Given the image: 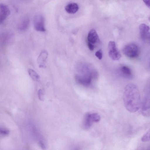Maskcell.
Masks as SVG:
<instances>
[{
    "label": "cell",
    "mask_w": 150,
    "mask_h": 150,
    "mask_svg": "<svg viewBox=\"0 0 150 150\" xmlns=\"http://www.w3.org/2000/svg\"><path fill=\"white\" fill-rule=\"evenodd\" d=\"M48 53L46 51L42 52L39 55L38 59V63L41 67H45V63L47 58Z\"/></svg>",
    "instance_id": "12"
},
{
    "label": "cell",
    "mask_w": 150,
    "mask_h": 150,
    "mask_svg": "<svg viewBox=\"0 0 150 150\" xmlns=\"http://www.w3.org/2000/svg\"><path fill=\"white\" fill-rule=\"evenodd\" d=\"M142 114L145 117L150 116V95L149 93L145 95L143 99L140 107Z\"/></svg>",
    "instance_id": "6"
},
{
    "label": "cell",
    "mask_w": 150,
    "mask_h": 150,
    "mask_svg": "<svg viewBox=\"0 0 150 150\" xmlns=\"http://www.w3.org/2000/svg\"><path fill=\"white\" fill-rule=\"evenodd\" d=\"M100 119V116L97 113H86L84 116L83 122V128L86 129H89L93 123L98 122Z\"/></svg>",
    "instance_id": "3"
},
{
    "label": "cell",
    "mask_w": 150,
    "mask_h": 150,
    "mask_svg": "<svg viewBox=\"0 0 150 150\" xmlns=\"http://www.w3.org/2000/svg\"><path fill=\"white\" fill-rule=\"evenodd\" d=\"M66 11L69 14H74L79 10V6L76 3H71L67 5L65 8Z\"/></svg>",
    "instance_id": "10"
},
{
    "label": "cell",
    "mask_w": 150,
    "mask_h": 150,
    "mask_svg": "<svg viewBox=\"0 0 150 150\" xmlns=\"http://www.w3.org/2000/svg\"><path fill=\"white\" fill-rule=\"evenodd\" d=\"M75 76L76 81L79 84L86 86H90L91 83L93 73L90 71H82Z\"/></svg>",
    "instance_id": "2"
},
{
    "label": "cell",
    "mask_w": 150,
    "mask_h": 150,
    "mask_svg": "<svg viewBox=\"0 0 150 150\" xmlns=\"http://www.w3.org/2000/svg\"><path fill=\"white\" fill-rule=\"evenodd\" d=\"M9 131L3 128H0V133L4 135H7L9 134Z\"/></svg>",
    "instance_id": "21"
},
{
    "label": "cell",
    "mask_w": 150,
    "mask_h": 150,
    "mask_svg": "<svg viewBox=\"0 0 150 150\" xmlns=\"http://www.w3.org/2000/svg\"><path fill=\"white\" fill-rule=\"evenodd\" d=\"M145 4L149 8L150 7V0H143Z\"/></svg>",
    "instance_id": "23"
},
{
    "label": "cell",
    "mask_w": 150,
    "mask_h": 150,
    "mask_svg": "<svg viewBox=\"0 0 150 150\" xmlns=\"http://www.w3.org/2000/svg\"><path fill=\"white\" fill-rule=\"evenodd\" d=\"M39 144L42 148L44 149L45 148V145H44V144H43V143L42 142H40Z\"/></svg>",
    "instance_id": "24"
},
{
    "label": "cell",
    "mask_w": 150,
    "mask_h": 150,
    "mask_svg": "<svg viewBox=\"0 0 150 150\" xmlns=\"http://www.w3.org/2000/svg\"><path fill=\"white\" fill-rule=\"evenodd\" d=\"M150 129L143 135L141 138L142 142H146L150 141Z\"/></svg>",
    "instance_id": "17"
},
{
    "label": "cell",
    "mask_w": 150,
    "mask_h": 150,
    "mask_svg": "<svg viewBox=\"0 0 150 150\" xmlns=\"http://www.w3.org/2000/svg\"><path fill=\"white\" fill-rule=\"evenodd\" d=\"M43 95L44 91L43 90L40 89L38 92V98L41 100L43 101Z\"/></svg>",
    "instance_id": "20"
},
{
    "label": "cell",
    "mask_w": 150,
    "mask_h": 150,
    "mask_svg": "<svg viewBox=\"0 0 150 150\" xmlns=\"http://www.w3.org/2000/svg\"><path fill=\"white\" fill-rule=\"evenodd\" d=\"M87 40L88 42L94 45L95 44L99 41L98 35L95 29H92L89 31L88 35Z\"/></svg>",
    "instance_id": "9"
},
{
    "label": "cell",
    "mask_w": 150,
    "mask_h": 150,
    "mask_svg": "<svg viewBox=\"0 0 150 150\" xmlns=\"http://www.w3.org/2000/svg\"><path fill=\"white\" fill-rule=\"evenodd\" d=\"M33 24L35 29L38 31L44 32L45 31L44 19L41 15L35 16L33 19Z\"/></svg>",
    "instance_id": "7"
},
{
    "label": "cell",
    "mask_w": 150,
    "mask_h": 150,
    "mask_svg": "<svg viewBox=\"0 0 150 150\" xmlns=\"http://www.w3.org/2000/svg\"><path fill=\"white\" fill-rule=\"evenodd\" d=\"M108 50L109 56L112 59L117 61L120 58L121 54L114 41H111L109 42L108 45Z\"/></svg>",
    "instance_id": "5"
},
{
    "label": "cell",
    "mask_w": 150,
    "mask_h": 150,
    "mask_svg": "<svg viewBox=\"0 0 150 150\" xmlns=\"http://www.w3.org/2000/svg\"><path fill=\"white\" fill-rule=\"evenodd\" d=\"M88 46L90 50L93 51L94 50L95 46L92 44L88 42Z\"/></svg>",
    "instance_id": "22"
},
{
    "label": "cell",
    "mask_w": 150,
    "mask_h": 150,
    "mask_svg": "<svg viewBox=\"0 0 150 150\" xmlns=\"http://www.w3.org/2000/svg\"><path fill=\"white\" fill-rule=\"evenodd\" d=\"M0 10L7 16L9 15L10 13V11L8 7L3 4H0Z\"/></svg>",
    "instance_id": "16"
},
{
    "label": "cell",
    "mask_w": 150,
    "mask_h": 150,
    "mask_svg": "<svg viewBox=\"0 0 150 150\" xmlns=\"http://www.w3.org/2000/svg\"><path fill=\"white\" fill-rule=\"evenodd\" d=\"M123 97L125 107L129 111L134 112L140 108V95L138 88L135 85L129 83L126 85Z\"/></svg>",
    "instance_id": "1"
},
{
    "label": "cell",
    "mask_w": 150,
    "mask_h": 150,
    "mask_svg": "<svg viewBox=\"0 0 150 150\" xmlns=\"http://www.w3.org/2000/svg\"><path fill=\"white\" fill-rule=\"evenodd\" d=\"M12 34L8 32H4L0 35V43L4 45L8 43L12 37Z\"/></svg>",
    "instance_id": "11"
},
{
    "label": "cell",
    "mask_w": 150,
    "mask_h": 150,
    "mask_svg": "<svg viewBox=\"0 0 150 150\" xmlns=\"http://www.w3.org/2000/svg\"><path fill=\"white\" fill-rule=\"evenodd\" d=\"M139 35L141 38L143 40H149V27L145 24H142L139 27Z\"/></svg>",
    "instance_id": "8"
},
{
    "label": "cell",
    "mask_w": 150,
    "mask_h": 150,
    "mask_svg": "<svg viewBox=\"0 0 150 150\" xmlns=\"http://www.w3.org/2000/svg\"><path fill=\"white\" fill-rule=\"evenodd\" d=\"M124 54L127 57L130 58L137 57L139 54V49L135 44L131 43L126 45L123 50Z\"/></svg>",
    "instance_id": "4"
},
{
    "label": "cell",
    "mask_w": 150,
    "mask_h": 150,
    "mask_svg": "<svg viewBox=\"0 0 150 150\" xmlns=\"http://www.w3.org/2000/svg\"><path fill=\"white\" fill-rule=\"evenodd\" d=\"M120 71L122 75L127 78H131L132 73L130 68L126 66H124L120 68Z\"/></svg>",
    "instance_id": "14"
},
{
    "label": "cell",
    "mask_w": 150,
    "mask_h": 150,
    "mask_svg": "<svg viewBox=\"0 0 150 150\" xmlns=\"http://www.w3.org/2000/svg\"><path fill=\"white\" fill-rule=\"evenodd\" d=\"M30 20L28 18L25 17L23 18L19 22L18 26V29L20 31H23L26 30L29 25Z\"/></svg>",
    "instance_id": "13"
},
{
    "label": "cell",
    "mask_w": 150,
    "mask_h": 150,
    "mask_svg": "<svg viewBox=\"0 0 150 150\" xmlns=\"http://www.w3.org/2000/svg\"><path fill=\"white\" fill-rule=\"evenodd\" d=\"M96 57L99 59L100 60L103 57V52L101 49H100L97 51L95 53Z\"/></svg>",
    "instance_id": "18"
},
{
    "label": "cell",
    "mask_w": 150,
    "mask_h": 150,
    "mask_svg": "<svg viewBox=\"0 0 150 150\" xmlns=\"http://www.w3.org/2000/svg\"><path fill=\"white\" fill-rule=\"evenodd\" d=\"M7 17V16L3 13L0 10V24H2L4 22Z\"/></svg>",
    "instance_id": "19"
},
{
    "label": "cell",
    "mask_w": 150,
    "mask_h": 150,
    "mask_svg": "<svg viewBox=\"0 0 150 150\" xmlns=\"http://www.w3.org/2000/svg\"><path fill=\"white\" fill-rule=\"evenodd\" d=\"M28 73L30 76L34 80L38 81L39 80V76L33 69H29L28 70Z\"/></svg>",
    "instance_id": "15"
}]
</instances>
